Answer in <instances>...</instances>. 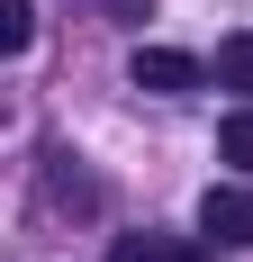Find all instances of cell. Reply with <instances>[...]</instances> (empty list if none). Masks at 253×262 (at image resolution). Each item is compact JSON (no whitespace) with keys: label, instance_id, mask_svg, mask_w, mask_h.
Listing matches in <instances>:
<instances>
[{"label":"cell","instance_id":"obj_1","mask_svg":"<svg viewBox=\"0 0 253 262\" xmlns=\"http://www.w3.org/2000/svg\"><path fill=\"white\" fill-rule=\"evenodd\" d=\"M199 235L208 244H253V190L244 181H217L199 199Z\"/></svg>","mask_w":253,"mask_h":262},{"label":"cell","instance_id":"obj_2","mask_svg":"<svg viewBox=\"0 0 253 262\" xmlns=\"http://www.w3.org/2000/svg\"><path fill=\"white\" fill-rule=\"evenodd\" d=\"M126 81L136 91H199V54H181V46H136V63H126Z\"/></svg>","mask_w":253,"mask_h":262},{"label":"cell","instance_id":"obj_3","mask_svg":"<svg viewBox=\"0 0 253 262\" xmlns=\"http://www.w3.org/2000/svg\"><path fill=\"white\" fill-rule=\"evenodd\" d=\"M109 262H208V235H109Z\"/></svg>","mask_w":253,"mask_h":262},{"label":"cell","instance_id":"obj_4","mask_svg":"<svg viewBox=\"0 0 253 262\" xmlns=\"http://www.w3.org/2000/svg\"><path fill=\"white\" fill-rule=\"evenodd\" d=\"M217 81H226V91H244V100H253V27H244V36H226V46H217Z\"/></svg>","mask_w":253,"mask_h":262},{"label":"cell","instance_id":"obj_5","mask_svg":"<svg viewBox=\"0 0 253 262\" xmlns=\"http://www.w3.org/2000/svg\"><path fill=\"white\" fill-rule=\"evenodd\" d=\"M36 36V0H0V54H27Z\"/></svg>","mask_w":253,"mask_h":262},{"label":"cell","instance_id":"obj_6","mask_svg":"<svg viewBox=\"0 0 253 262\" xmlns=\"http://www.w3.org/2000/svg\"><path fill=\"white\" fill-rule=\"evenodd\" d=\"M217 154H226L235 172H253V108H235L226 127H217Z\"/></svg>","mask_w":253,"mask_h":262},{"label":"cell","instance_id":"obj_7","mask_svg":"<svg viewBox=\"0 0 253 262\" xmlns=\"http://www.w3.org/2000/svg\"><path fill=\"white\" fill-rule=\"evenodd\" d=\"M100 9H109V18H145L154 0H100Z\"/></svg>","mask_w":253,"mask_h":262}]
</instances>
